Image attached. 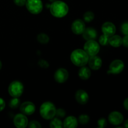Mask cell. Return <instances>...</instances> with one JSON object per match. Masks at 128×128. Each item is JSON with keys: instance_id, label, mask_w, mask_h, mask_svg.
Returning <instances> with one entry per match:
<instances>
[{"instance_id": "obj_6", "label": "cell", "mask_w": 128, "mask_h": 128, "mask_svg": "<svg viewBox=\"0 0 128 128\" xmlns=\"http://www.w3.org/2000/svg\"><path fill=\"white\" fill-rule=\"evenodd\" d=\"M100 45L95 40L87 41L84 45V51L90 56L97 54L100 51Z\"/></svg>"}, {"instance_id": "obj_16", "label": "cell", "mask_w": 128, "mask_h": 128, "mask_svg": "<svg viewBox=\"0 0 128 128\" xmlns=\"http://www.w3.org/2000/svg\"><path fill=\"white\" fill-rule=\"evenodd\" d=\"M82 37L86 41L95 40L97 38V31L93 28H87L82 32Z\"/></svg>"}, {"instance_id": "obj_21", "label": "cell", "mask_w": 128, "mask_h": 128, "mask_svg": "<svg viewBox=\"0 0 128 128\" xmlns=\"http://www.w3.org/2000/svg\"><path fill=\"white\" fill-rule=\"evenodd\" d=\"M37 40L41 44H47L50 41V38L45 33H40L38 35Z\"/></svg>"}, {"instance_id": "obj_2", "label": "cell", "mask_w": 128, "mask_h": 128, "mask_svg": "<svg viewBox=\"0 0 128 128\" xmlns=\"http://www.w3.org/2000/svg\"><path fill=\"white\" fill-rule=\"evenodd\" d=\"M71 61L76 66L82 67L88 64L89 60V56L84 50H78L72 51L71 54Z\"/></svg>"}, {"instance_id": "obj_3", "label": "cell", "mask_w": 128, "mask_h": 128, "mask_svg": "<svg viewBox=\"0 0 128 128\" xmlns=\"http://www.w3.org/2000/svg\"><path fill=\"white\" fill-rule=\"evenodd\" d=\"M56 109L54 104L50 101L43 102L40 106V115L46 120H52L56 116Z\"/></svg>"}, {"instance_id": "obj_15", "label": "cell", "mask_w": 128, "mask_h": 128, "mask_svg": "<svg viewBox=\"0 0 128 128\" xmlns=\"http://www.w3.org/2000/svg\"><path fill=\"white\" fill-rule=\"evenodd\" d=\"M75 98L80 104H85L89 101V95L84 90H80L76 91L75 94Z\"/></svg>"}, {"instance_id": "obj_34", "label": "cell", "mask_w": 128, "mask_h": 128, "mask_svg": "<svg viewBox=\"0 0 128 128\" xmlns=\"http://www.w3.org/2000/svg\"><path fill=\"white\" fill-rule=\"evenodd\" d=\"M123 104H124V108L128 111V98L124 100Z\"/></svg>"}, {"instance_id": "obj_13", "label": "cell", "mask_w": 128, "mask_h": 128, "mask_svg": "<svg viewBox=\"0 0 128 128\" xmlns=\"http://www.w3.org/2000/svg\"><path fill=\"white\" fill-rule=\"evenodd\" d=\"M103 34L106 35L108 37H111L116 32V26L111 22H106L102 25L101 27Z\"/></svg>"}, {"instance_id": "obj_20", "label": "cell", "mask_w": 128, "mask_h": 128, "mask_svg": "<svg viewBox=\"0 0 128 128\" xmlns=\"http://www.w3.org/2000/svg\"><path fill=\"white\" fill-rule=\"evenodd\" d=\"M50 127L51 128H63V123L58 118H53L50 122Z\"/></svg>"}, {"instance_id": "obj_36", "label": "cell", "mask_w": 128, "mask_h": 128, "mask_svg": "<svg viewBox=\"0 0 128 128\" xmlns=\"http://www.w3.org/2000/svg\"><path fill=\"white\" fill-rule=\"evenodd\" d=\"M1 68H2V62L0 61V70H1Z\"/></svg>"}, {"instance_id": "obj_14", "label": "cell", "mask_w": 128, "mask_h": 128, "mask_svg": "<svg viewBox=\"0 0 128 128\" xmlns=\"http://www.w3.org/2000/svg\"><path fill=\"white\" fill-rule=\"evenodd\" d=\"M88 63L91 69L93 70H98L99 69L101 68L102 66V60L101 58L94 55V56H92L89 58Z\"/></svg>"}, {"instance_id": "obj_9", "label": "cell", "mask_w": 128, "mask_h": 128, "mask_svg": "<svg viewBox=\"0 0 128 128\" xmlns=\"http://www.w3.org/2000/svg\"><path fill=\"white\" fill-rule=\"evenodd\" d=\"M14 126L18 128H25L28 124V120L26 115L20 113L14 116L13 120Z\"/></svg>"}, {"instance_id": "obj_24", "label": "cell", "mask_w": 128, "mask_h": 128, "mask_svg": "<svg viewBox=\"0 0 128 128\" xmlns=\"http://www.w3.org/2000/svg\"><path fill=\"white\" fill-rule=\"evenodd\" d=\"M78 121L81 124H86L90 121V117L87 114H81L79 116Z\"/></svg>"}, {"instance_id": "obj_10", "label": "cell", "mask_w": 128, "mask_h": 128, "mask_svg": "<svg viewBox=\"0 0 128 128\" xmlns=\"http://www.w3.org/2000/svg\"><path fill=\"white\" fill-rule=\"evenodd\" d=\"M69 78L68 71L64 68H60L55 72L54 78L58 83H64Z\"/></svg>"}, {"instance_id": "obj_37", "label": "cell", "mask_w": 128, "mask_h": 128, "mask_svg": "<svg viewBox=\"0 0 128 128\" xmlns=\"http://www.w3.org/2000/svg\"><path fill=\"white\" fill-rule=\"evenodd\" d=\"M49 1H51V2H54V1H57V0H49Z\"/></svg>"}, {"instance_id": "obj_5", "label": "cell", "mask_w": 128, "mask_h": 128, "mask_svg": "<svg viewBox=\"0 0 128 128\" xmlns=\"http://www.w3.org/2000/svg\"><path fill=\"white\" fill-rule=\"evenodd\" d=\"M25 5L29 12L33 14H40L43 8L41 0H26Z\"/></svg>"}, {"instance_id": "obj_8", "label": "cell", "mask_w": 128, "mask_h": 128, "mask_svg": "<svg viewBox=\"0 0 128 128\" xmlns=\"http://www.w3.org/2000/svg\"><path fill=\"white\" fill-rule=\"evenodd\" d=\"M20 111L26 116L32 115L36 111V106L30 101H26L20 105Z\"/></svg>"}, {"instance_id": "obj_32", "label": "cell", "mask_w": 128, "mask_h": 128, "mask_svg": "<svg viewBox=\"0 0 128 128\" xmlns=\"http://www.w3.org/2000/svg\"><path fill=\"white\" fill-rule=\"evenodd\" d=\"M5 106H6V103H5L4 100L0 98V112L4 109Z\"/></svg>"}, {"instance_id": "obj_4", "label": "cell", "mask_w": 128, "mask_h": 128, "mask_svg": "<svg viewBox=\"0 0 128 128\" xmlns=\"http://www.w3.org/2000/svg\"><path fill=\"white\" fill-rule=\"evenodd\" d=\"M24 91L23 84L19 81H14L10 83L8 87V92L12 98H20Z\"/></svg>"}, {"instance_id": "obj_22", "label": "cell", "mask_w": 128, "mask_h": 128, "mask_svg": "<svg viewBox=\"0 0 128 128\" xmlns=\"http://www.w3.org/2000/svg\"><path fill=\"white\" fill-rule=\"evenodd\" d=\"M20 102H21V101H20L19 98H13L12 100H10L9 106L11 108L16 109L20 106Z\"/></svg>"}, {"instance_id": "obj_28", "label": "cell", "mask_w": 128, "mask_h": 128, "mask_svg": "<svg viewBox=\"0 0 128 128\" xmlns=\"http://www.w3.org/2000/svg\"><path fill=\"white\" fill-rule=\"evenodd\" d=\"M65 115H66V111H65V110H64V109L59 108L58 109V110H56V116H57V117L62 118L64 117Z\"/></svg>"}, {"instance_id": "obj_11", "label": "cell", "mask_w": 128, "mask_h": 128, "mask_svg": "<svg viewBox=\"0 0 128 128\" xmlns=\"http://www.w3.org/2000/svg\"><path fill=\"white\" fill-rule=\"evenodd\" d=\"M86 29L84 22L81 20H76L72 23L71 30L72 32L75 34H82Z\"/></svg>"}, {"instance_id": "obj_26", "label": "cell", "mask_w": 128, "mask_h": 128, "mask_svg": "<svg viewBox=\"0 0 128 128\" xmlns=\"http://www.w3.org/2000/svg\"><path fill=\"white\" fill-rule=\"evenodd\" d=\"M28 126L30 128H41V125L40 124V122L37 121H34V120H32V121H31L28 124Z\"/></svg>"}, {"instance_id": "obj_33", "label": "cell", "mask_w": 128, "mask_h": 128, "mask_svg": "<svg viewBox=\"0 0 128 128\" xmlns=\"http://www.w3.org/2000/svg\"><path fill=\"white\" fill-rule=\"evenodd\" d=\"M122 44H123L125 47L128 48V34L125 35L124 38L122 39Z\"/></svg>"}, {"instance_id": "obj_27", "label": "cell", "mask_w": 128, "mask_h": 128, "mask_svg": "<svg viewBox=\"0 0 128 128\" xmlns=\"http://www.w3.org/2000/svg\"><path fill=\"white\" fill-rule=\"evenodd\" d=\"M106 125H107V121H106V119L104 118H100L98 121V128H105Z\"/></svg>"}, {"instance_id": "obj_7", "label": "cell", "mask_w": 128, "mask_h": 128, "mask_svg": "<svg viewBox=\"0 0 128 128\" xmlns=\"http://www.w3.org/2000/svg\"><path fill=\"white\" fill-rule=\"evenodd\" d=\"M124 68V64L121 60H114L110 66V69L108 71V74H118L123 71Z\"/></svg>"}, {"instance_id": "obj_31", "label": "cell", "mask_w": 128, "mask_h": 128, "mask_svg": "<svg viewBox=\"0 0 128 128\" xmlns=\"http://www.w3.org/2000/svg\"><path fill=\"white\" fill-rule=\"evenodd\" d=\"M38 63L41 67L44 68H47L49 66L48 62L47 61H45V60H41L40 61H39Z\"/></svg>"}, {"instance_id": "obj_12", "label": "cell", "mask_w": 128, "mask_h": 128, "mask_svg": "<svg viewBox=\"0 0 128 128\" xmlns=\"http://www.w3.org/2000/svg\"><path fill=\"white\" fill-rule=\"evenodd\" d=\"M124 120V117L121 112L118 111H113L111 112L108 116V120L110 123L112 125L121 124Z\"/></svg>"}, {"instance_id": "obj_29", "label": "cell", "mask_w": 128, "mask_h": 128, "mask_svg": "<svg viewBox=\"0 0 128 128\" xmlns=\"http://www.w3.org/2000/svg\"><path fill=\"white\" fill-rule=\"evenodd\" d=\"M121 31L124 35L128 34V22H125L121 25Z\"/></svg>"}, {"instance_id": "obj_23", "label": "cell", "mask_w": 128, "mask_h": 128, "mask_svg": "<svg viewBox=\"0 0 128 128\" xmlns=\"http://www.w3.org/2000/svg\"><path fill=\"white\" fill-rule=\"evenodd\" d=\"M83 18L86 22H89L92 21L94 18V14L92 11H87L83 15Z\"/></svg>"}, {"instance_id": "obj_25", "label": "cell", "mask_w": 128, "mask_h": 128, "mask_svg": "<svg viewBox=\"0 0 128 128\" xmlns=\"http://www.w3.org/2000/svg\"><path fill=\"white\" fill-rule=\"evenodd\" d=\"M109 39H110V37L105 34H102L99 38V42L102 46H106L109 44Z\"/></svg>"}, {"instance_id": "obj_19", "label": "cell", "mask_w": 128, "mask_h": 128, "mask_svg": "<svg viewBox=\"0 0 128 128\" xmlns=\"http://www.w3.org/2000/svg\"><path fill=\"white\" fill-rule=\"evenodd\" d=\"M109 44L113 47H120L122 44V39L118 35H112L109 39Z\"/></svg>"}, {"instance_id": "obj_18", "label": "cell", "mask_w": 128, "mask_h": 128, "mask_svg": "<svg viewBox=\"0 0 128 128\" xmlns=\"http://www.w3.org/2000/svg\"><path fill=\"white\" fill-rule=\"evenodd\" d=\"M91 75V71L89 68L84 66L80 69L78 71V76L81 80H87Z\"/></svg>"}, {"instance_id": "obj_35", "label": "cell", "mask_w": 128, "mask_h": 128, "mask_svg": "<svg viewBox=\"0 0 128 128\" xmlns=\"http://www.w3.org/2000/svg\"><path fill=\"white\" fill-rule=\"evenodd\" d=\"M124 126L125 128H128V120H127L125 121L124 123Z\"/></svg>"}, {"instance_id": "obj_17", "label": "cell", "mask_w": 128, "mask_h": 128, "mask_svg": "<svg viewBox=\"0 0 128 128\" xmlns=\"http://www.w3.org/2000/svg\"><path fill=\"white\" fill-rule=\"evenodd\" d=\"M63 127L66 128H76L78 125V121L74 116H70L64 120Z\"/></svg>"}, {"instance_id": "obj_30", "label": "cell", "mask_w": 128, "mask_h": 128, "mask_svg": "<svg viewBox=\"0 0 128 128\" xmlns=\"http://www.w3.org/2000/svg\"><path fill=\"white\" fill-rule=\"evenodd\" d=\"M14 2L16 5L18 6H22L26 4V0H13Z\"/></svg>"}, {"instance_id": "obj_1", "label": "cell", "mask_w": 128, "mask_h": 128, "mask_svg": "<svg viewBox=\"0 0 128 128\" xmlns=\"http://www.w3.org/2000/svg\"><path fill=\"white\" fill-rule=\"evenodd\" d=\"M50 12L51 14L56 18L64 17L69 11V8L64 2L61 1H54L50 5Z\"/></svg>"}]
</instances>
